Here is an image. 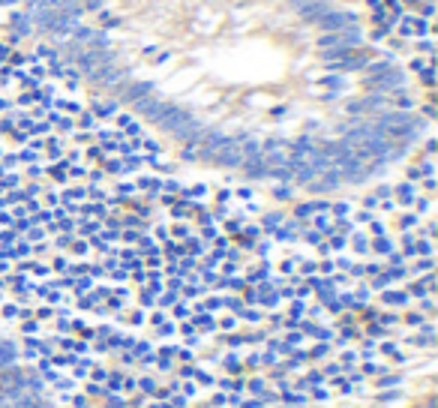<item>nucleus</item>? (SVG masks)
<instances>
[{"instance_id":"obj_1","label":"nucleus","mask_w":438,"mask_h":408,"mask_svg":"<svg viewBox=\"0 0 438 408\" xmlns=\"http://www.w3.org/2000/svg\"><path fill=\"white\" fill-rule=\"evenodd\" d=\"M0 363H6V366L15 363V345L12 342H3L0 339Z\"/></svg>"},{"instance_id":"obj_2","label":"nucleus","mask_w":438,"mask_h":408,"mask_svg":"<svg viewBox=\"0 0 438 408\" xmlns=\"http://www.w3.org/2000/svg\"><path fill=\"white\" fill-rule=\"evenodd\" d=\"M381 384H384V387H387V384H399V378H396V375H390V378H381Z\"/></svg>"},{"instance_id":"obj_3","label":"nucleus","mask_w":438,"mask_h":408,"mask_svg":"<svg viewBox=\"0 0 438 408\" xmlns=\"http://www.w3.org/2000/svg\"><path fill=\"white\" fill-rule=\"evenodd\" d=\"M75 408H87V399H84V396H78V399H75Z\"/></svg>"}]
</instances>
